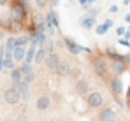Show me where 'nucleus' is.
I'll return each instance as SVG.
<instances>
[{
  "instance_id": "2eb2a0df",
  "label": "nucleus",
  "mask_w": 130,
  "mask_h": 121,
  "mask_svg": "<svg viewBox=\"0 0 130 121\" xmlns=\"http://www.w3.org/2000/svg\"><path fill=\"white\" fill-rule=\"evenodd\" d=\"M25 53H26V46H16V47L12 49V60L14 61H23Z\"/></svg>"
},
{
  "instance_id": "c03bdc74",
  "label": "nucleus",
  "mask_w": 130,
  "mask_h": 121,
  "mask_svg": "<svg viewBox=\"0 0 130 121\" xmlns=\"http://www.w3.org/2000/svg\"><path fill=\"white\" fill-rule=\"evenodd\" d=\"M95 2H97V0H86V4H88V5H91V4H95Z\"/></svg>"
},
{
  "instance_id": "473e14b6",
  "label": "nucleus",
  "mask_w": 130,
  "mask_h": 121,
  "mask_svg": "<svg viewBox=\"0 0 130 121\" xmlns=\"http://www.w3.org/2000/svg\"><path fill=\"white\" fill-rule=\"evenodd\" d=\"M49 5H51V9H55L56 5H60V0H49Z\"/></svg>"
},
{
  "instance_id": "6e6552de",
  "label": "nucleus",
  "mask_w": 130,
  "mask_h": 121,
  "mask_svg": "<svg viewBox=\"0 0 130 121\" xmlns=\"http://www.w3.org/2000/svg\"><path fill=\"white\" fill-rule=\"evenodd\" d=\"M74 91H76V95L77 97H86L88 91H90V84H88L86 79H79L76 81V86H74Z\"/></svg>"
},
{
  "instance_id": "aec40b11",
  "label": "nucleus",
  "mask_w": 130,
  "mask_h": 121,
  "mask_svg": "<svg viewBox=\"0 0 130 121\" xmlns=\"http://www.w3.org/2000/svg\"><path fill=\"white\" fill-rule=\"evenodd\" d=\"M30 42V37L25 33V35H14V47L16 46H26Z\"/></svg>"
},
{
  "instance_id": "423d86ee",
  "label": "nucleus",
  "mask_w": 130,
  "mask_h": 121,
  "mask_svg": "<svg viewBox=\"0 0 130 121\" xmlns=\"http://www.w3.org/2000/svg\"><path fill=\"white\" fill-rule=\"evenodd\" d=\"M109 88H111V91H112L114 97L121 95L123 93V81H121V77L120 76H112V79L109 81Z\"/></svg>"
},
{
  "instance_id": "bb28decb",
  "label": "nucleus",
  "mask_w": 130,
  "mask_h": 121,
  "mask_svg": "<svg viewBox=\"0 0 130 121\" xmlns=\"http://www.w3.org/2000/svg\"><path fill=\"white\" fill-rule=\"evenodd\" d=\"M20 93H21V100H25V102L30 100V95H32V93H30V86H26L25 90H21V91H20Z\"/></svg>"
},
{
  "instance_id": "f257e3e1",
  "label": "nucleus",
  "mask_w": 130,
  "mask_h": 121,
  "mask_svg": "<svg viewBox=\"0 0 130 121\" xmlns=\"http://www.w3.org/2000/svg\"><path fill=\"white\" fill-rule=\"evenodd\" d=\"M32 14V9L28 5V0H11V11H9V16L12 20L18 21H25L28 20V16Z\"/></svg>"
},
{
  "instance_id": "6ab92c4d",
  "label": "nucleus",
  "mask_w": 130,
  "mask_h": 121,
  "mask_svg": "<svg viewBox=\"0 0 130 121\" xmlns=\"http://www.w3.org/2000/svg\"><path fill=\"white\" fill-rule=\"evenodd\" d=\"M35 49L37 47H26V53H25V58H23V61L25 63H34V56H35Z\"/></svg>"
},
{
  "instance_id": "ea45409f",
  "label": "nucleus",
  "mask_w": 130,
  "mask_h": 121,
  "mask_svg": "<svg viewBox=\"0 0 130 121\" xmlns=\"http://www.w3.org/2000/svg\"><path fill=\"white\" fill-rule=\"evenodd\" d=\"M4 70V58H0V72Z\"/></svg>"
},
{
  "instance_id": "dca6fc26",
  "label": "nucleus",
  "mask_w": 130,
  "mask_h": 121,
  "mask_svg": "<svg viewBox=\"0 0 130 121\" xmlns=\"http://www.w3.org/2000/svg\"><path fill=\"white\" fill-rule=\"evenodd\" d=\"M95 23H97V20H95L93 16H90V14H86V16H83V18H81V26H83V28H86V30L93 28V26H95Z\"/></svg>"
},
{
  "instance_id": "39448f33",
  "label": "nucleus",
  "mask_w": 130,
  "mask_h": 121,
  "mask_svg": "<svg viewBox=\"0 0 130 121\" xmlns=\"http://www.w3.org/2000/svg\"><path fill=\"white\" fill-rule=\"evenodd\" d=\"M4 100L7 102V103H11V105H16V103H20V100H21V93L14 86H11V88H7L4 91Z\"/></svg>"
},
{
  "instance_id": "9d476101",
  "label": "nucleus",
  "mask_w": 130,
  "mask_h": 121,
  "mask_svg": "<svg viewBox=\"0 0 130 121\" xmlns=\"http://www.w3.org/2000/svg\"><path fill=\"white\" fill-rule=\"evenodd\" d=\"M44 63H46V67L49 68V70H55L56 67H58V63H60V56H58V53H47L46 55V58H44Z\"/></svg>"
},
{
  "instance_id": "09e8293b",
  "label": "nucleus",
  "mask_w": 130,
  "mask_h": 121,
  "mask_svg": "<svg viewBox=\"0 0 130 121\" xmlns=\"http://www.w3.org/2000/svg\"><path fill=\"white\" fill-rule=\"evenodd\" d=\"M70 2H72V0H70Z\"/></svg>"
},
{
  "instance_id": "79ce46f5",
  "label": "nucleus",
  "mask_w": 130,
  "mask_h": 121,
  "mask_svg": "<svg viewBox=\"0 0 130 121\" xmlns=\"http://www.w3.org/2000/svg\"><path fill=\"white\" fill-rule=\"evenodd\" d=\"M125 60H127V63H130V53H128V55H125Z\"/></svg>"
},
{
  "instance_id": "e433bc0d",
  "label": "nucleus",
  "mask_w": 130,
  "mask_h": 121,
  "mask_svg": "<svg viewBox=\"0 0 130 121\" xmlns=\"http://www.w3.org/2000/svg\"><path fill=\"white\" fill-rule=\"evenodd\" d=\"M5 5H9V0H0V7H5Z\"/></svg>"
},
{
  "instance_id": "a211bd4d",
  "label": "nucleus",
  "mask_w": 130,
  "mask_h": 121,
  "mask_svg": "<svg viewBox=\"0 0 130 121\" xmlns=\"http://www.w3.org/2000/svg\"><path fill=\"white\" fill-rule=\"evenodd\" d=\"M21 79H23V74L20 72V68H18V67L11 68V81H12V86H16Z\"/></svg>"
},
{
  "instance_id": "49530a36",
  "label": "nucleus",
  "mask_w": 130,
  "mask_h": 121,
  "mask_svg": "<svg viewBox=\"0 0 130 121\" xmlns=\"http://www.w3.org/2000/svg\"><path fill=\"white\" fill-rule=\"evenodd\" d=\"M123 4H125V5H128V4H130V0H123Z\"/></svg>"
},
{
  "instance_id": "393cba45",
  "label": "nucleus",
  "mask_w": 130,
  "mask_h": 121,
  "mask_svg": "<svg viewBox=\"0 0 130 121\" xmlns=\"http://www.w3.org/2000/svg\"><path fill=\"white\" fill-rule=\"evenodd\" d=\"M14 49V35L5 39V51H12Z\"/></svg>"
},
{
  "instance_id": "7c9ffc66",
  "label": "nucleus",
  "mask_w": 130,
  "mask_h": 121,
  "mask_svg": "<svg viewBox=\"0 0 130 121\" xmlns=\"http://www.w3.org/2000/svg\"><path fill=\"white\" fill-rule=\"evenodd\" d=\"M35 7L37 9H44L46 7V0H35Z\"/></svg>"
},
{
  "instance_id": "f704fd0d",
  "label": "nucleus",
  "mask_w": 130,
  "mask_h": 121,
  "mask_svg": "<svg viewBox=\"0 0 130 121\" xmlns=\"http://www.w3.org/2000/svg\"><path fill=\"white\" fill-rule=\"evenodd\" d=\"M5 55V46H0V58H4Z\"/></svg>"
},
{
  "instance_id": "a18cd8bd",
  "label": "nucleus",
  "mask_w": 130,
  "mask_h": 121,
  "mask_svg": "<svg viewBox=\"0 0 130 121\" xmlns=\"http://www.w3.org/2000/svg\"><path fill=\"white\" fill-rule=\"evenodd\" d=\"M25 119H26V116H23V114H21V116H20V119H18V121H25Z\"/></svg>"
},
{
  "instance_id": "4468645a",
  "label": "nucleus",
  "mask_w": 130,
  "mask_h": 121,
  "mask_svg": "<svg viewBox=\"0 0 130 121\" xmlns=\"http://www.w3.org/2000/svg\"><path fill=\"white\" fill-rule=\"evenodd\" d=\"M25 30V23L23 21H18V20H11V25H9V30L11 33H21Z\"/></svg>"
},
{
  "instance_id": "37998d69",
  "label": "nucleus",
  "mask_w": 130,
  "mask_h": 121,
  "mask_svg": "<svg viewBox=\"0 0 130 121\" xmlns=\"http://www.w3.org/2000/svg\"><path fill=\"white\" fill-rule=\"evenodd\" d=\"M130 98V84H128V90H127V100Z\"/></svg>"
},
{
  "instance_id": "a878e982",
  "label": "nucleus",
  "mask_w": 130,
  "mask_h": 121,
  "mask_svg": "<svg viewBox=\"0 0 130 121\" xmlns=\"http://www.w3.org/2000/svg\"><path fill=\"white\" fill-rule=\"evenodd\" d=\"M23 81H25V82H28V84H32V82L35 81V72L32 70V72H28V74H25V76H23Z\"/></svg>"
},
{
  "instance_id": "c9c22d12",
  "label": "nucleus",
  "mask_w": 130,
  "mask_h": 121,
  "mask_svg": "<svg viewBox=\"0 0 130 121\" xmlns=\"http://www.w3.org/2000/svg\"><path fill=\"white\" fill-rule=\"evenodd\" d=\"M109 11H111V12H118V5H111Z\"/></svg>"
},
{
  "instance_id": "2f4dec72",
  "label": "nucleus",
  "mask_w": 130,
  "mask_h": 121,
  "mask_svg": "<svg viewBox=\"0 0 130 121\" xmlns=\"http://www.w3.org/2000/svg\"><path fill=\"white\" fill-rule=\"evenodd\" d=\"M125 32H127V30H125L123 26H118V28H116V35H120V37L125 35Z\"/></svg>"
},
{
  "instance_id": "1a4fd4ad",
  "label": "nucleus",
  "mask_w": 130,
  "mask_h": 121,
  "mask_svg": "<svg viewBox=\"0 0 130 121\" xmlns=\"http://www.w3.org/2000/svg\"><path fill=\"white\" fill-rule=\"evenodd\" d=\"M44 23H46V25H51V26H55V28L60 30V16H58V12H56L55 9H49L47 14H46V18H44Z\"/></svg>"
},
{
  "instance_id": "20e7f679",
  "label": "nucleus",
  "mask_w": 130,
  "mask_h": 121,
  "mask_svg": "<svg viewBox=\"0 0 130 121\" xmlns=\"http://www.w3.org/2000/svg\"><path fill=\"white\" fill-rule=\"evenodd\" d=\"M86 103L90 109H100L102 103H104V97L99 91H91V93L86 95Z\"/></svg>"
},
{
  "instance_id": "a19ab883",
  "label": "nucleus",
  "mask_w": 130,
  "mask_h": 121,
  "mask_svg": "<svg viewBox=\"0 0 130 121\" xmlns=\"http://www.w3.org/2000/svg\"><path fill=\"white\" fill-rule=\"evenodd\" d=\"M125 21H127V23H130V14H125Z\"/></svg>"
},
{
  "instance_id": "f03ea898",
  "label": "nucleus",
  "mask_w": 130,
  "mask_h": 121,
  "mask_svg": "<svg viewBox=\"0 0 130 121\" xmlns=\"http://www.w3.org/2000/svg\"><path fill=\"white\" fill-rule=\"evenodd\" d=\"M90 61H91V68H93V72H95V76H99V77H106L109 72V60L104 56V55H100V53H97V55H90Z\"/></svg>"
},
{
  "instance_id": "412c9836",
  "label": "nucleus",
  "mask_w": 130,
  "mask_h": 121,
  "mask_svg": "<svg viewBox=\"0 0 130 121\" xmlns=\"http://www.w3.org/2000/svg\"><path fill=\"white\" fill-rule=\"evenodd\" d=\"M46 51L44 49H41V47H37L35 49V56H34V63H42L44 61V58H46Z\"/></svg>"
},
{
  "instance_id": "f8f14e48",
  "label": "nucleus",
  "mask_w": 130,
  "mask_h": 121,
  "mask_svg": "<svg viewBox=\"0 0 130 121\" xmlns=\"http://www.w3.org/2000/svg\"><path fill=\"white\" fill-rule=\"evenodd\" d=\"M55 72H56V76H60V77H69V74H70V63L60 60L58 67L55 68Z\"/></svg>"
},
{
  "instance_id": "4be33fe9",
  "label": "nucleus",
  "mask_w": 130,
  "mask_h": 121,
  "mask_svg": "<svg viewBox=\"0 0 130 121\" xmlns=\"http://www.w3.org/2000/svg\"><path fill=\"white\" fill-rule=\"evenodd\" d=\"M104 56H106V58H109V60H118V58H123V56H121L116 49H112V47H107V49H106V55H104Z\"/></svg>"
},
{
  "instance_id": "5701e85b",
  "label": "nucleus",
  "mask_w": 130,
  "mask_h": 121,
  "mask_svg": "<svg viewBox=\"0 0 130 121\" xmlns=\"http://www.w3.org/2000/svg\"><path fill=\"white\" fill-rule=\"evenodd\" d=\"M18 68H20V72L25 76V74L32 72V63H25V61H21V67H18Z\"/></svg>"
},
{
  "instance_id": "0eeeda50",
  "label": "nucleus",
  "mask_w": 130,
  "mask_h": 121,
  "mask_svg": "<svg viewBox=\"0 0 130 121\" xmlns=\"http://www.w3.org/2000/svg\"><path fill=\"white\" fill-rule=\"evenodd\" d=\"M63 46H65V49H67L70 55H74V56L79 55V53H81V47H83V46H79L76 40L70 39V37H63Z\"/></svg>"
},
{
  "instance_id": "9b49d317",
  "label": "nucleus",
  "mask_w": 130,
  "mask_h": 121,
  "mask_svg": "<svg viewBox=\"0 0 130 121\" xmlns=\"http://www.w3.org/2000/svg\"><path fill=\"white\" fill-rule=\"evenodd\" d=\"M99 121H116V112L111 107H104L99 112Z\"/></svg>"
},
{
  "instance_id": "ddd939ff",
  "label": "nucleus",
  "mask_w": 130,
  "mask_h": 121,
  "mask_svg": "<svg viewBox=\"0 0 130 121\" xmlns=\"http://www.w3.org/2000/svg\"><path fill=\"white\" fill-rule=\"evenodd\" d=\"M49 107H51V98L47 95H41L37 98V109L39 111H47Z\"/></svg>"
},
{
  "instance_id": "72a5a7b5",
  "label": "nucleus",
  "mask_w": 130,
  "mask_h": 121,
  "mask_svg": "<svg viewBox=\"0 0 130 121\" xmlns=\"http://www.w3.org/2000/svg\"><path fill=\"white\" fill-rule=\"evenodd\" d=\"M120 44H121V46H127V47H130V40H128V39H120Z\"/></svg>"
},
{
  "instance_id": "c85d7f7f",
  "label": "nucleus",
  "mask_w": 130,
  "mask_h": 121,
  "mask_svg": "<svg viewBox=\"0 0 130 121\" xmlns=\"http://www.w3.org/2000/svg\"><path fill=\"white\" fill-rule=\"evenodd\" d=\"M99 12H100V9H91V7H88V9H86V14L93 16V18H97V16H99Z\"/></svg>"
},
{
  "instance_id": "de8ad7c7",
  "label": "nucleus",
  "mask_w": 130,
  "mask_h": 121,
  "mask_svg": "<svg viewBox=\"0 0 130 121\" xmlns=\"http://www.w3.org/2000/svg\"><path fill=\"white\" fill-rule=\"evenodd\" d=\"M127 103H128V107H130V98H128V100H127Z\"/></svg>"
},
{
  "instance_id": "f3484780",
  "label": "nucleus",
  "mask_w": 130,
  "mask_h": 121,
  "mask_svg": "<svg viewBox=\"0 0 130 121\" xmlns=\"http://www.w3.org/2000/svg\"><path fill=\"white\" fill-rule=\"evenodd\" d=\"M39 47H41V49H44L46 53H53V51H55V42L49 39V37H46V39L39 44Z\"/></svg>"
},
{
  "instance_id": "cd10ccee",
  "label": "nucleus",
  "mask_w": 130,
  "mask_h": 121,
  "mask_svg": "<svg viewBox=\"0 0 130 121\" xmlns=\"http://www.w3.org/2000/svg\"><path fill=\"white\" fill-rule=\"evenodd\" d=\"M4 67L9 68V70L14 68V67H16V65H14V60H12V58H4Z\"/></svg>"
},
{
  "instance_id": "4c0bfd02",
  "label": "nucleus",
  "mask_w": 130,
  "mask_h": 121,
  "mask_svg": "<svg viewBox=\"0 0 130 121\" xmlns=\"http://www.w3.org/2000/svg\"><path fill=\"white\" fill-rule=\"evenodd\" d=\"M2 39H5V30L4 28H0V40Z\"/></svg>"
},
{
  "instance_id": "c756f323",
  "label": "nucleus",
  "mask_w": 130,
  "mask_h": 121,
  "mask_svg": "<svg viewBox=\"0 0 130 121\" xmlns=\"http://www.w3.org/2000/svg\"><path fill=\"white\" fill-rule=\"evenodd\" d=\"M107 30H109V28L106 26V25H99V26H97V33H99V35H104Z\"/></svg>"
},
{
  "instance_id": "58836bf2",
  "label": "nucleus",
  "mask_w": 130,
  "mask_h": 121,
  "mask_svg": "<svg viewBox=\"0 0 130 121\" xmlns=\"http://www.w3.org/2000/svg\"><path fill=\"white\" fill-rule=\"evenodd\" d=\"M104 25H106L107 28H111V26H112V20H106V23H104Z\"/></svg>"
},
{
  "instance_id": "b1692460",
  "label": "nucleus",
  "mask_w": 130,
  "mask_h": 121,
  "mask_svg": "<svg viewBox=\"0 0 130 121\" xmlns=\"http://www.w3.org/2000/svg\"><path fill=\"white\" fill-rule=\"evenodd\" d=\"M81 74H83V72H81V68H79V67H70V74H69V76H72L76 81L81 77Z\"/></svg>"
},
{
  "instance_id": "7ed1b4c3",
  "label": "nucleus",
  "mask_w": 130,
  "mask_h": 121,
  "mask_svg": "<svg viewBox=\"0 0 130 121\" xmlns=\"http://www.w3.org/2000/svg\"><path fill=\"white\" fill-rule=\"evenodd\" d=\"M109 70H111L112 76H121V74H125V72L128 70V63L125 60V56H123V58H118V60H109Z\"/></svg>"
}]
</instances>
